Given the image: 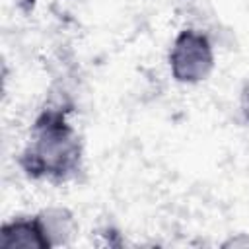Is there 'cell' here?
<instances>
[{
    "label": "cell",
    "instance_id": "6da1fadb",
    "mask_svg": "<svg viewBox=\"0 0 249 249\" xmlns=\"http://www.w3.org/2000/svg\"><path fill=\"white\" fill-rule=\"evenodd\" d=\"M23 173L53 183L68 181L82 167V142L60 107H45L33 126L31 140L19 156Z\"/></svg>",
    "mask_w": 249,
    "mask_h": 249
},
{
    "label": "cell",
    "instance_id": "7a4b0ae2",
    "mask_svg": "<svg viewBox=\"0 0 249 249\" xmlns=\"http://www.w3.org/2000/svg\"><path fill=\"white\" fill-rule=\"evenodd\" d=\"M169 72L179 84L204 82L214 70V47L206 33L196 29H183L175 35L169 49Z\"/></svg>",
    "mask_w": 249,
    "mask_h": 249
},
{
    "label": "cell",
    "instance_id": "3957f363",
    "mask_svg": "<svg viewBox=\"0 0 249 249\" xmlns=\"http://www.w3.org/2000/svg\"><path fill=\"white\" fill-rule=\"evenodd\" d=\"M2 249H49L37 218H14L0 228Z\"/></svg>",
    "mask_w": 249,
    "mask_h": 249
},
{
    "label": "cell",
    "instance_id": "277c9868",
    "mask_svg": "<svg viewBox=\"0 0 249 249\" xmlns=\"http://www.w3.org/2000/svg\"><path fill=\"white\" fill-rule=\"evenodd\" d=\"M41 231L47 239L49 249L51 247H58V245H66L74 233H76V220L74 214L64 208V206H49L43 208L41 212L35 214Z\"/></svg>",
    "mask_w": 249,
    "mask_h": 249
},
{
    "label": "cell",
    "instance_id": "5b68a950",
    "mask_svg": "<svg viewBox=\"0 0 249 249\" xmlns=\"http://www.w3.org/2000/svg\"><path fill=\"white\" fill-rule=\"evenodd\" d=\"M239 111H241L243 119L249 123V80H245V84L241 86V91H239Z\"/></svg>",
    "mask_w": 249,
    "mask_h": 249
},
{
    "label": "cell",
    "instance_id": "8992f818",
    "mask_svg": "<svg viewBox=\"0 0 249 249\" xmlns=\"http://www.w3.org/2000/svg\"><path fill=\"white\" fill-rule=\"evenodd\" d=\"M16 4H18V8H19L21 12L29 14V12L33 10V6H35V0H16Z\"/></svg>",
    "mask_w": 249,
    "mask_h": 249
}]
</instances>
